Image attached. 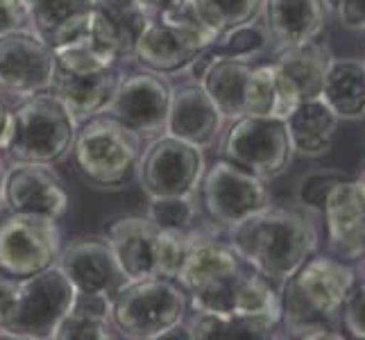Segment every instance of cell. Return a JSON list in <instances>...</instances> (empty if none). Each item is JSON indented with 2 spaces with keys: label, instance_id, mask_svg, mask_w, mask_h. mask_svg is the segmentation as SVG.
<instances>
[{
  "label": "cell",
  "instance_id": "obj_1",
  "mask_svg": "<svg viewBox=\"0 0 365 340\" xmlns=\"http://www.w3.org/2000/svg\"><path fill=\"white\" fill-rule=\"evenodd\" d=\"M232 249L252 270L282 284L318 247V232L304 211L263 207L230 227Z\"/></svg>",
  "mask_w": 365,
  "mask_h": 340
},
{
  "label": "cell",
  "instance_id": "obj_2",
  "mask_svg": "<svg viewBox=\"0 0 365 340\" xmlns=\"http://www.w3.org/2000/svg\"><path fill=\"white\" fill-rule=\"evenodd\" d=\"M218 36L197 16L191 0H178L157 14H150L132 57L159 75L180 73Z\"/></svg>",
  "mask_w": 365,
  "mask_h": 340
},
{
  "label": "cell",
  "instance_id": "obj_3",
  "mask_svg": "<svg viewBox=\"0 0 365 340\" xmlns=\"http://www.w3.org/2000/svg\"><path fill=\"white\" fill-rule=\"evenodd\" d=\"M73 159L86 184L118 188L132 177L141 157V134L107 111L86 118L73 141Z\"/></svg>",
  "mask_w": 365,
  "mask_h": 340
},
{
  "label": "cell",
  "instance_id": "obj_4",
  "mask_svg": "<svg viewBox=\"0 0 365 340\" xmlns=\"http://www.w3.org/2000/svg\"><path fill=\"white\" fill-rule=\"evenodd\" d=\"M356 282V272L338 257L311 254L302 266L282 282V320L295 322H334L341 318L345 295Z\"/></svg>",
  "mask_w": 365,
  "mask_h": 340
},
{
  "label": "cell",
  "instance_id": "obj_5",
  "mask_svg": "<svg viewBox=\"0 0 365 340\" xmlns=\"http://www.w3.org/2000/svg\"><path fill=\"white\" fill-rule=\"evenodd\" d=\"M78 120L53 91L28 96L11 109V132L5 153L11 161L59 163L75 141Z\"/></svg>",
  "mask_w": 365,
  "mask_h": 340
},
{
  "label": "cell",
  "instance_id": "obj_6",
  "mask_svg": "<svg viewBox=\"0 0 365 340\" xmlns=\"http://www.w3.org/2000/svg\"><path fill=\"white\" fill-rule=\"evenodd\" d=\"M186 291L168 277L128 282L109 302L111 324L120 338L157 340L186 318Z\"/></svg>",
  "mask_w": 365,
  "mask_h": 340
},
{
  "label": "cell",
  "instance_id": "obj_7",
  "mask_svg": "<svg viewBox=\"0 0 365 340\" xmlns=\"http://www.w3.org/2000/svg\"><path fill=\"white\" fill-rule=\"evenodd\" d=\"M107 241L130 282L150 277L173 279L186 247V234L161 230L148 216H118L107 225Z\"/></svg>",
  "mask_w": 365,
  "mask_h": 340
},
{
  "label": "cell",
  "instance_id": "obj_8",
  "mask_svg": "<svg viewBox=\"0 0 365 340\" xmlns=\"http://www.w3.org/2000/svg\"><path fill=\"white\" fill-rule=\"evenodd\" d=\"M75 295L78 291L57 263L16 282V302L7 322L0 326V338H53Z\"/></svg>",
  "mask_w": 365,
  "mask_h": 340
},
{
  "label": "cell",
  "instance_id": "obj_9",
  "mask_svg": "<svg viewBox=\"0 0 365 340\" xmlns=\"http://www.w3.org/2000/svg\"><path fill=\"white\" fill-rule=\"evenodd\" d=\"M61 252V232L53 218L0 207V274L11 282L55 266Z\"/></svg>",
  "mask_w": 365,
  "mask_h": 340
},
{
  "label": "cell",
  "instance_id": "obj_10",
  "mask_svg": "<svg viewBox=\"0 0 365 340\" xmlns=\"http://www.w3.org/2000/svg\"><path fill=\"white\" fill-rule=\"evenodd\" d=\"M222 159L268 182L284 175L293 161V145L284 118L241 116L234 118L222 138Z\"/></svg>",
  "mask_w": 365,
  "mask_h": 340
},
{
  "label": "cell",
  "instance_id": "obj_11",
  "mask_svg": "<svg viewBox=\"0 0 365 340\" xmlns=\"http://www.w3.org/2000/svg\"><path fill=\"white\" fill-rule=\"evenodd\" d=\"M138 184L153 197L191 195L205 172L202 150L178 136H159L141 150L136 163Z\"/></svg>",
  "mask_w": 365,
  "mask_h": 340
},
{
  "label": "cell",
  "instance_id": "obj_12",
  "mask_svg": "<svg viewBox=\"0 0 365 340\" xmlns=\"http://www.w3.org/2000/svg\"><path fill=\"white\" fill-rule=\"evenodd\" d=\"M200 182L209 218L227 230L270 205L266 182L227 159H218Z\"/></svg>",
  "mask_w": 365,
  "mask_h": 340
},
{
  "label": "cell",
  "instance_id": "obj_13",
  "mask_svg": "<svg viewBox=\"0 0 365 340\" xmlns=\"http://www.w3.org/2000/svg\"><path fill=\"white\" fill-rule=\"evenodd\" d=\"M55 53L32 28L0 34V91L28 98L50 91Z\"/></svg>",
  "mask_w": 365,
  "mask_h": 340
},
{
  "label": "cell",
  "instance_id": "obj_14",
  "mask_svg": "<svg viewBox=\"0 0 365 340\" xmlns=\"http://www.w3.org/2000/svg\"><path fill=\"white\" fill-rule=\"evenodd\" d=\"M57 266L82 295H98L111 302L130 279L111 249L107 236H82L61 247Z\"/></svg>",
  "mask_w": 365,
  "mask_h": 340
},
{
  "label": "cell",
  "instance_id": "obj_15",
  "mask_svg": "<svg viewBox=\"0 0 365 340\" xmlns=\"http://www.w3.org/2000/svg\"><path fill=\"white\" fill-rule=\"evenodd\" d=\"M3 207L61 220L68 213L71 195L64 180L50 168V163L14 161L5 175Z\"/></svg>",
  "mask_w": 365,
  "mask_h": 340
},
{
  "label": "cell",
  "instance_id": "obj_16",
  "mask_svg": "<svg viewBox=\"0 0 365 340\" xmlns=\"http://www.w3.org/2000/svg\"><path fill=\"white\" fill-rule=\"evenodd\" d=\"M173 86L155 71H138L116 84L107 113L138 134H157L166 128Z\"/></svg>",
  "mask_w": 365,
  "mask_h": 340
},
{
  "label": "cell",
  "instance_id": "obj_17",
  "mask_svg": "<svg viewBox=\"0 0 365 340\" xmlns=\"http://www.w3.org/2000/svg\"><path fill=\"white\" fill-rule=\"evenodd\" d=\"M365 188L361 177L338 180L327 193L322 213L329 245L343 261H359L365 252Z\"/></svg>",
  "mask_w": 365,
  "mask_h": 340
},
{
  "label": "cell",
  "instance_id": "obj_18",
  "mask_svg": "<svg viewBox=\"0 0 365 340\" xmlns=\"http://www.w3.org/2000/svg\"><path fill=\"white\" fill-rule=\"evenodd\" d=\"M222 113L200 82H188L170 91L166 130L170 136L191 143L200 150L216 143L222 130Z\"/></svg>",
  "mask_w": 365,
  "mask_h": 340
},
{
  "label": "cell",
  "instance_id": "obj_19",
  "mask_svg": "<svg viewBox=\"0 0 365 340\" xmlns=\"http://www.w3.org/2000/svg\"><path fill=\"white\" fill-rule=\"evenodd\" d=\"M150 14L138 0H93L91 36L116 59L134 55Z\"/></svg>",
  "mask_w": 365,
  "mask_h": 340
},
{
  "label": "cell",
  "instance_id": "obj_20",
  "mask_svg": "<svg viewBox=\"0 0 365 340\" xmlns=\"http://www.w3.org/2000/svg\"><path fill=\"white\" fill-rule=\"evenodd\" d=\"M243 268V261L232 249L230 243H218L213 238L186 236V247L180 261V268L173 279L178 282L186 293L197 288L230 279Z\"/></svg>",
  "mask_w": 365,
  "mask_h": 340
},
{
  "label": "cell",
  "instance_id": "obj_21",
  "mask_svg": "<svg viewBox=\"0 0 365 340\" xmlns=\"http://www.w3.org/2000/svg\"><path fill=\"white\" fill-rule=\"evenodd\" d=\"M118 80L120 73L116 66L86 73H71L55 66L50 91L64 103L75 120H86L89 116H96V113L107 109Z\"/></svg>",
  "mask_w": 365,
  "mask_h": 340
},
{
  "label": "cell",
  "instance_id": "obj_22",
  "mask_svg": "<svg viewBox=\"0 0 365 340\" xmlns=\"http://www.w3.org/2000/svg\"><path fill=\"white\" fill-rule=\"evenodd\" d=\"M266 28L279 50L309 43L322 34L329 5L327 0H266Z\"/></svg>",
  "mask_w": 365,
  "mask_h": 340
},
{
  "label": "cell",
  "instance_id": "obj_23",
  "mask_svg": "<svg viewBox=\"0 0 365 340\" xmlns=\"http://www.w3.org/2000/svg\"><path fill=\"white\" fill-rule=\"evenodd\" d=\"M28 9L30 28L53 50L91 32L93 0H28Z\"/></svg>",
  "mask_w": 365,
  "mask_h": 340
},
{
  "label": "cell",
  "instance_id": "obj_24",
  "mask_svg": "<svg viewBox=\"0 0 365 340\" xmlns=\"http://www.w3.org/2000/svg\"><path fill=\"white\" fill-rule=\"evenodd\" d=\"M338 120L341 118L320 98L297 103L295 109L284 118L293 153L309 159L324 157L334 145Z\"/></svg>",
  "mask_w": 365,
  "mask_h": 340
},
{
  "label": "cell",
  "instance_id": "obj_25",
  "mask_svg": "<svg viewBox=\"0 0 365 340\" xmlns=\"http://www.w3.org/2000/svg\"><path fill=\"white\" fill-rule=\"evenodd\" d=\"M207 53V48H205ZM209 61L197 78L202 89L209 93V98L216 103L222 118H241L243 116V96L247 75L252 71V64L245 61V57H216L209 55Z\"/></svg>",
  "mask_w": 365,
  "mask_h": 340
},
{
  "label": "cell",
  "instance_id": "obj_26",
  "mask_svg": "<svg viewBox=\"0 0 365 340\" xmlns=\"http://www.w3.org/2000/svg\"><path fill=\"white\" fill-rule=\"evenodd\" d=\"M297 103V91L274 64L252 66L243 96V116L286 118Z\"/></svg>",
  "mask_w": 365,
  "mask_h": 340
},
{
  "label": "cell",
  "instance_id": "obj_27",
  "mask_svg": "<svg viewBox=\"0 0 365 340\" xmlns=\"http://www.w3.org/2000/svg\"><path fill=\"white\" fill-rule=\"evenodd\" d=\"M331 61H334L331 50L318 39H313L309 43L279 50V55H277L272 64L293 84V89L297 91L302 103V100L320 98L324 75L329 71Z\"/></svg>",
  "mask_w": 365,
  "mask_h": 340
},
{
  "label": "cell",
  "instance_id": "obj_28",
  "mask_svg": "<svg viewBox=\"0 0 365 340\" xmlns=\"http://www.w3.org/2000/svg\"><path fill=\"white\" fill-rule=\"evenodd\" d=\"M320 100L338 118L359 120L365 111V68L363 61L334 59L324 75Z\"/></svg>",
  "mask_w": 365,
  "mask_h": 340
},
{
  "label": "cell",
  "instance_id": "obj_29",
  "mask_svg": "<svg viewBox=\"0 0 365 340\" xmlns=\"http://www.w3.org/2000/svg\"><path fill=\"white\" fill-rule=\"evenodd\" d=\"M55 340H111L118 338L109 316V299L78 293L53 334Z\"/></svg>",
  "mask_w": 365,
  "mask_h": 340
},
{
  "label": "cell",
  "instance_id": "obj_30",
  "mask_svg": "<svg viewBox=\"0 0 365 340\" xmlns=\"http://www.w3.org/2000/svg\"><path fill=\"white\" fill-rule=\"evenodd\" d=\"M186 331L191 340H241V338H272L277 329L257 320L234 316V313H207L195 311L186 322Z\"/></svg>",
  "mask_w": 365,
  "mask_h": 340
},
{
  "label": "cell",
  "instance_id": "obj_31",
  "mask_svg": "<svg viewBox=\"0 0 365 340\" xmlns=\"http://www.w3.org/2000/svg\"><path fill=\"white\" fill-rule=\"evenodd\" d=\"M197 16L213 32L225 34L243 25L257 23L266 0H191Z\"/></svg>",
  "mask_w": 365,
  "mask_h": 340
},
{
  "label": "cell",
  "instance_id": "obj_32",
  "mask_svg": "<svg viewBox=\"0 0 365 340\" xmlns=\"http://www.w3.org/2000/svg\"><path fill=\"white\" fill-rule=\"evenodd\" d=\"M53 53H55V66L61 71H71V73L109 68V66H116V61H118L107 48H103L93 39L91 32L78 41L55 48Z\"/></svg>",
  "mask_w": 365,
  "mask_h": 340
},
{
  "label": "cell",
  "instance_id": "obj_33",
  "mask_svg": "<svg viewBox=\"0 0 365 340\" xmlns=\"http://www.w3.org/2000/svg\"><path fill=\"white\" fill-rule=\"evenodd\" d=\"M195 209L191 205V195H173V197H153L148 218L157 222L161 230L186 232L193 222Z\"/></svg>",
  "mask_w": 365,
  "mask_h": 340
},
{
  "label": "cell",
  "instance_id": "obj_34",
  "mask_svg": "<svg viewBox=\"0 0 365 340\" xmlns=\"http://www.w3.org/2000/svg\"><path fill=\"white\" fill-rule=\"evenodd\" d=\"M263 43H266V34L252 23V25H243V28L220 34L218 39L207 48V53L216 57H247L250 53L261 50Z\"/></svg>",
  "mask_w": 365,
  "mask_h": 340
},
{
  "label": "cell",
  "instance_id": "obj_35",
  "mask_svg": "<svg viewBox=\"0 0 365 340\" xmlns=\"http://www.w3.org/2000/svg\"><path fill=\"white\" fill-rule=\"evenodd\" d=\"M363 306H365V286H363V279H359V277H356L354 286L349 288V293L345 295V302L341 306L343 326H345V331H349L351 338H363L365 336Z\"/></svg>",
  "mask_w": 365,
  "mask_h": 340
},
{
  "label": "cell",
  "instance_id": "obj_36",
  "mask_svg": "<svg viewBox=\"0 0 365 340\" xmlns=\"http://www.w3.org/2000/svg\"><path fill=\"white\" fill-rule=\"evenodd\" d=\"M343 175L341 172H334V170H327V172H313L309 177L302 182L299 186V200L304 202L307 207L313 209H322L324 205V197L327 193L331 191V186L341 180Z\"/></svg>",
  "mask_w": 365,
  "mask_h": 340
},
{
  "label": "cell",
  "instance_id": "obj_37",
  "mask_svg": "<svg viewBox=\"0 0 365 340\" xmlns=\"http://www.w3.org/2000/svg\"><path fill=\"white\" fill-rule=\"evenodd\" d=\"M30 28L28 0H0V34Z\"/></svg>",
  "mask_w": 365,
  "mask_h": 340
},
{
  "label": "cell",
  "instance_id": "obj_38",
  "mask_svg": "<svg viewBox=\"0 0 365 340\" xmlns=\"http://www.w3.org/2000/svg\"><path fill=\"white\" fill-rule=\"evenodd\" d=\"M284 338H336L341 340L343 331H338V324L334 322H295V324H282Z\"/></svg>",
  "mask_w": 365,
  "mask_h": 340
},
{
  "label": "cell",
  "instance_id": "obj_39",
  "mask_svg": "<svg viewBox=\"0 0 365 340\" xmlns=\"http://www.w3.org/2000/svg\"><path fill=\"white\" fill-rule=\"evenodd\" d=\"M329 9L336 11L338 23H341L345 30L363 32V25H365L363 0H329Z\"/></svg>",
  "mask_w": 365,
  "mask_h": 340
},
{
  "label": "cell",
  "instance_id": "obj_40",
  "mask_svg": "<svg viewBox=\"0 0 365 340\" xmlns=\"http://www.w3.org/2000/svg\"><path fill=\"white\" fill-rule=\"evenodd\" d=\"M14 302H16V282L0 274V326L7 322L11 309H14Z\"/></svg>",
  "mask_w": 365,
  "mask_h": 340
},
{
  "label": "cell",
  "instance_id": "obj_41",
  "mask_svg": "<svg viewBox=\"0 0 365 340\" xmlns=\"http://www.w3.org/2000/svg\"><path fill=\"white\" fill-rule=\"evenodd\" d=\"M11 132V107L0 98V150H5Z\"/></svg>",
  "mask_w": 365,
  "mask_h": 340
},
{
  "label": "cell",
  "instance_id": "obj_42",
  "mask_svg": "<svg viewBox=\"0 0 365 340\" xmlns=\"http://www.w3.org/2000/svg\"><path fill=\"white\" fill-rule=\"evenodd\" d=\"M138 3L145 7L148 14H157V11H161L163 7H168L173 3H178V0H138Z\"/></svg>",
  "mask_w": 365,
  "mask_h": 340
},
{
  "label": "cell",
  "instance_id": "obj_43",
  "mask_svg": "<svg viewBox=\"0 0 365 340\" xmlns=\"http://www.w3.org/2000/svg\"><path fill=\"white\" fill-rule=\"evenodd\" d=\"M5 175H7V163L0 157V207H3V186H5Z\"/></svg>",
  "mask_w": 365,
  "mask_h": 340
}]
</instances>
